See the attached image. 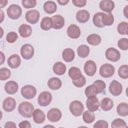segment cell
<instances>
[{
	"label": "cell",
	"instance_id": "cell-10",
	"mask_svg": "<svg viewBox=\"0 0 128 128\" xmlns=\"http://www.w3.org/2000/svg\"><path fill=\"white\" fill-rule=\"evenodd\" d=\"M62 116L61 111L57 108L50 109L47 113V118L50 122H55L59 121Z\"/></svg>",
	"mask_w": 128,
	"mask_h": 128
},
{
	"label": "cell",
	"instance_id": "cell-20",
	"mask_svg": "<svg viewBox=\"0 0 128 128\" xmlns=\"http://www.w3.org/2000/svg\"><path fill=\"white\" fill-rule=\"evenodd\" d=\"M90 18L89 12L86 10H79L76 14V19L80 23L87 22Z\"/></svg>",
	"mask_w": 128,
	"mask_h": 128
},
{
	"label": "cell",
	"instance_id": "cell-14",
	"mask_svg": "<svg viewBox=\"0 0 128 128\" xmlns=\"http://www.w3.org/2000/svg\"><path fill=\"white\" fill-rule=\"evenodd\" d=\"M66 34L68 37L72 39L78 38L80 35V28L75 24H70L66 30Z\"/></svg>",
	"mask_w": 128,
	"mask_h": 128
},
{
	"label": "cell",
	"instance_id": "cell-40",
	"mask_svg": "<svg viewBox=\"0 0 128 128\" xmlns=\"http://www.w3.org/2000/svg\"><path fill=\"white\" fill-rule=\"evenodd\" d=\"M11 76L10 70L6 68H2L0 70V80H5L10 78Z\"/></svg>",
	"mask_w": 128,
	"mask_h": 128
},
{
	"label": "cell",
	"instance_id": "cell-48",
	"mask_svg": "<svg viewBox=\"0 0 128 128\" xmlns=\"http://www.w3.org/2000/svg\"><path fill=\"white\" fill-rule=\"evenodd\" d=\"M18 127L20 128H30L31 124L28 121L24 120L18 124Z\"/></svg>",
	"mask_w": 128,
	"mask_h": 128
},
{
	"label": "cell",
	"instance_id": "cell-11",
	"mask_svg": "<svg viewBox=\"0 0 128 128\" xmlns=\"http://www.w3.org/2000/svg\"><path fill=\"white\" fill-rule=\"evenodd\" d=\"M86 106L89 110L93 112L98 109L100 102L96 96H93L88 98L86 101Z\"/></svg>",
	"mask_w": 128,
	"mask_h": 128
},
{
	"label": "cell",
	"instance_id": "cell-46",
	"mask_svg": "<svg viewBox=\"0 0 128 128\" xmlns=\"http://www.w3.org/2000/svg\"><path fill=\"white\" fill-rule=\"evenodd\" d=\"M108 126V124L106 120H100L97 121L94 125V128H107Z\"/></svg>",
	"mask_w": 128,
	"mask_h": 128
},
{
	"label": "cell",
	"instance_id": "cell-16",
	"mask_svg": "<svg viewBox=\"0 0 128 128\" xmlns=\"http://www.w3.org/2000/svg\"><path fill=\"white\" fill-rule=\"evenodd\" d=\"M99 7L103 12L110 13L114 8V3L112 0H103L100 2Z\"/></svg>",
	"mask_w": 128,
	"mask_h": 128
},
{
	"label": "cell",
	"instance_id": "cell-19",
	"mask_svg": "<svg viewBox=\"0 0 128 128\" xmlns=\"http://www.w3.org/2000/svg\"><path fill=\"white\" fill-rule=\"evenodd\" d=\"M18 90V84L15 81H8L6 82L4 85V90L6 92L9 94H16Z\"/></svg>",
	"mask_w": 128,
	"mask_h": 128
},
{
	"label": "cell",
	"instance_id": "cell-27",
	"mask_svg": "<svg viewBox=\"0 0 128 128\" xmlns=\"http://www.w3.org/2000/svg\"><path fill=\"white\" fill-rule=\"evenodd\" d=\"M100 105L103 110L108 111L113 108L114 102L109 98H104L102 100Z\"/></svg>",
	"mask_w": 128,
	"mask_h": 128
},
{
	"label": "cell",
	"instance_id": "cell-47",
	"mask_svg": "<svg viewBox=\"0 0 128 128\" xmlns=\"http://www.w3.org/2000/svg\"><path fill=\"white\" fill-rule=\"evenodd\" d=\"M74 5L76 7L82 8L86 6V0H72Z\"/></svg>",
	"mask_w": 128,
	"mask_h": 128
},
{
	"label": "cell",
	"instance_id": "cell-31",
	"mask_svg": "<svg viewBox=\"0 0 128 128\" xmlns=\"http://www.w3.org/2000/svg\"><path fill=\"white\" fill-rule=\"evenodd\" d=\"M68 74L72 80L78 79L82 74L80 70L78 68L75 66H72L69 69Z\"/></svg>",
	"mask_w": 128,
	"mask_h": 128
},
{
	"label": "cell",
	"instance_id": "cell-23",
	"mask_svg": "<svg viewBox=\"0 0 128 128\" xmlns=\"http://www.w3.org/2000/svg\"><path fill=\"white\" fill-rule=\"evenodd\" d=\"M52 70L55 74L61 76L65 74L66 70V67L63 62H58L54 64Z\"/></svg>",
	"mask_w": 128,
	"mask_h": 128
},
{
	"label": "cell",
	"instance_id": "cell-3",
	"mask_svg": "<svg viewBox=\"0 0 128 128\" xmlns=\"http://www.w3.org/2000/svg\"><path fill=\"white\" fill-rule=\"evenodd\" d=\"M70 112L75 116H81L84 110V106L82 102L79 100H74L72 102L69 106Z\"/></svg>",
	"mask_w": 128,
	"mask_h": 128
},
{
	"label": "cell",
	"instance_id": "cell-5",
	"mask_svg": "<svg viewBox=\"0 0 128 128\" xmlns=\"http://www.w3.org/2000/svg\"><path fill=\"white\" fill-rule=\"evenodd\" d=\"M114 67L110 64H104L100 68V74L104 78L112 77L114 74Z\"/></svg>",
	"mask_w": 128,
	"mask_h": 128
},
{
	"label": "cell",
	"instance_id": "cell-7",
	"mask_svg": "<svg viewBox=\"0 0 128 128\" xmlns=\"http://www.w3.org/2000/svg\"><path fill=\"white\" fill-rule=\"evenodd\" d=\"M52 100V94L47 91L42 92L40 93L38 98V104L42 106H48L51 102Z\"/></svg>",
	"mask_w": 128,
	"mask_h": 128
},
{
	"label": "cell",
	"instance_id": "cell-37",
	"mask_svg": "<svg viewBox=\"0 0 128 128\" xmlns=\"http://www.w3.org/2000/svg\"><path fill=\"white\" fill-rule=\"evenodd\" d=\"M118 74L122 78L127 79L128 78V66L127 64L122 65L118 70Z\"/></svg>",
	"mask_w": 128,
	"mask_h": 128
},
{
	"label": "cell",
	"instance_id": "cell-8",
	"mask_svg": "<svg viewBox=\"0 0 128 128\" xmlns=\"http://www.w3.org/2000/svg\"><path fill=\"white\" fill-rule=\"evenodd\" d=\"M105 55L107 60L112 62H118L120 58V52L114 48H108L106 51Z\"/></svg>",
	"mask_w": 128,
	"mask_h": 128
},
{
	"label": "cell",
	"instance_id": "cell-34",
	"mask_svg": "<svg viewBox=\"0 0 128 128\" xmlns=\"http://www.w3.org/2000/svg\"><path fill=\"white\" fill-rule=\"evenodd\" d=\"M95 114L93 112L87 110L84 112L82 115V119L84 122L86 124L93 122L95 120Z\"/></svg>",
	"mask_w": 128,
	"mask_h": 128
},
{
	"label": "cell",
	"instance_id": "cell-44",
	"mask_svg": "<svg viewBox=\"0 0 128 128\" xmlns=\"http://www.w3.org/2000/svg\"><path fill=\"white\" fill-rule=\"evenodd\" d=\"M22 4L25 8H30L36 6V1L35 0H24L22 1Z\"/></svg>",
	"mask_w": 128,
	"mask_h": 128
},
{
	"label": "cell",
	"instance_id": "cell-52",
	"mask_svg": "<svg viewBox=\"0 0 128 128\" xmlns=\"http://www.w3.org/2000/svg\"><path fill=\"white\" fill-rule=\"evenodd\" d=\"M0 58H1L0 64H2L5 61V56L2 52H0Z\"/></svg>",
	"mask_w": 128,
	"mask_h": 128
},
{
	"label": "cell",
	"instance_id": "cell-9",
	"mask_svg": "<svg viewBox=\"0 0 128 128\" xmlns=\"http://www.w3.org/2000/svg\"><path fill=\"white\" fill-rule=\"evenodd\" d=\"M108 90L112 95L114 96H118L122 92V86L118 81L113 80L110 84Z\"/></svg>",
	"mask_w": 128,
	"mask_h": 128
},
{
	"label": "cell",
	"instance_id": "cell-36",
	"mask_svg": "<svg viewBox=\"0 0 128 128\" xmlns=\"http://www.w3.org/2000/svg\"><path fill=\"white\" fill-rule=\"evenodd\" d=\"M117 30L120 34H128V24L126 22H120L117 27Z\"/></svg>",
	"mask_w": 128,
	"mask_h": 128
},
{
	"label": "cell",
	"instance_id": "cell-17",
	"mask_svg": "<svg viewBox=\"0 0 128 128\" xmlns=\"http://www.w3.org/2000/svg\"><path fill=\"white\" fill-rule=\"evenodd\" d=\"M7 63L10 68L12 69L16 68L20 66L21 63L20 56L16 54H12L8 58Z\"/></svg>",
	"mask_w": 128,
	"mask_h": 128
},
{
	"label": "cell",
	"instance_id": "cell-24",
	"mask_svg": "<svg viewBox=\"0 0 128 128\" xmlns=\"http://www.w3.org/2000/svg\"><path fill=\"white\" fill-rule=\"evenodd\" d=\"M74 52L70 48H65L62 52V59L67 62H72L74 60Z\"/></svg>",
	"mask_w": 128,
	"mask_h": 128
},
{
	"label": "cell",
	"instance_id": "cell-45",
	"mask_svg": "<svg viewBox=\"0 0 128 128\" xmlns=\"http://www.w3.org/2000/svg\"><path fill=\"white\" fill-rule=\"evenodd\" d=\"M18 38L17 34L14 32H9L6 36V41L9 43L14 42Z\"/></svg>",
	"mask_w": 128,
	"mask_h": 128
},
{
	"label": "cell",
	"instance_id": "cell-49",
	"mask_svg": "<svg viewBox=\"0 0 128 128\" xmlns=\"http://www.w3.org/2000/svg\"><path fill=\"white\" fill-rule=\"evenodd\" d=\"M4 127L6 128H16V126L15 123L12 122H8L5 124Z\"/></svg>",
	"mask_w": 128,
	"mask_h": 128
},
{
	"label": "cell",
	"instance_id": "cell-15",
	"mask_svg": "<svg viewBox=\"0 0 128 128\" xmlns=\"http://www.w3.org/2000/svg\"><path fill=\"white\" fill-rule=\"evenodd\" d=\"M16 106V101L12 97L6 98L2 103V108L4 110L7 112H10L14 110Z\"/></svg>",
	"mask_w": 128,
	"mask_h": 128
},
{
	"label": "cell",
	"instance_id": "cell-33",
	"mask_svg": "<svg viewBox=\"0 0 128 128\" xmlns=\"http://www.w3.org/2000/svg\"><path fill=\"white\" fill-rule=\"evenodd\" d=\"M102 24L104 26H111L114 22V17L111 13L105 14L102 12Z\"/></svg>",
	"mask_w": 128,
	"mask_h": 128
},
{
	"label": "cell",
	"instance_id": "cell-32",
	"mask_svg": "<svg viewBox=\"0 0 128 128\" xmlns=\"http://www.w3.org/2000/svg\"><path fill=\"white\" fill-rule=\"evenodd\" d=\"M90 51V50L89 47L86 44L80 45L77 49L78 54L82 58L87 57L89 54Z\"/></svg>",
	"mask_w": 128,
	"mask_h": 128
},
{
	"label": "cell",
	"instance_id": "cell-29",
	"mask_svg": "<svg viewBox=\"0 0 128 128\" xmlns=\"http://www.w3.org/2000/svg\"><path fill=\"white\" fill-rule=\"evenodd\" d=\"M40 28L44 30H48L52 28V21L50 17H44L42 18L40 22Z\"/></svg>",
	"mask_w": 128,
	"mask_h": 128
},
{
	"label": "cell",
	"instance_id": "cell-41",
	"mask_svg": "<svg viewBox=\"0 0 128 128\" xmlns=\"http://www.w3.org/2000/svg\"><path fill=\"white\" fill-rule=\"evenodd\" d=\"M92 84H94V86H96L98 94H100L102 92L106 87V83L102 80H96Z\"/></svg>",
	"mask_w": 128,
	"mask_h": 128
},
{
	"label": "cell",
	"instance_id": "cell-43",
	"mask_svg": "<svg viewBox=\"0 0 128 128\" xmlns=\"http://www.w3.org/2000/svg\"><path fill=\"white\" fill-rule=\"evenodd\" d=\"M118 46L122 50H126L128 49V40L126 38H122L118 42Z\"/></svg>",
	"mask_w": 128,
	"mask_h": 128
},
{
	"label": "cell",
	"instance_id": "cell-30",
	"mask_svg": "<svg viewBox=\"0 0 128 128\" xmlns=\"http://www.w3.org/2000/svg\"><path fill=\"white\" fill-rule=\"evenodd\" d=\"M116 112L121 116H126L128 115V104L126 102H121L116 108Z\"/></svg>",
	"mask_w": 128,
	"mask_h": 128
},
{
	"label": "cell",
	"instance_id": "cell-2",
	"mask_svg": "<svg viewBox=\"0 0 128 128\" xmlns=\"http://www.w3.org/2000/svg\"><path fill=\"white\" fill-rule=\"evenodd\" d=\"M8 16L11 19L16 20L20 18L22 14V10L18 4H12L9 6L6 10Z\"/></svg>",
	"mask_w": 128,
	"mask_h": 128
},
{
	"label": "cell",
	"instance_id": "cell-54",
	"mask_svg": "<svg viewBox=\"0 0 128 128\" xmlns=\"http://www.w3.org/2000/svg\"><path fill=\"white\" fill-rule=\"evenodd\" d=\"M0 12H1V16H2V18H1V21H0V22H2V20H3V18H2V17H4V16H3L2 14H3V12L2 10H0Z\"/></svg>",
	"mask_w": 128,
	"mask_h": 128
},
{
	"label": "cell",
	"instance_id": "cell-25",
	"mask_svg": "<svg viewBox=\"0 0 128 128\" xmlns=\"http://www.w3.org/2000/svg\"><path fill=\"white\" fill-rule=\"evenodd\" d=\"M62 85L61 80L56 77L50 78L48 82V88L52 90H58Z\"/></svg>",
	"mask_w": 128,
	"mask_h": 128
},
{
	"label": "cell",
	"instance_id": "cell-28",
	"mask_svg": "<svg viewBox=\"0 0 128 128\" xmlns=\"http://www.w3.org/2000/svg\"><path fill=\"white\" fill-rule=\"evenodd\" d=\"M86 41L90 44L96 46L100 44L102 41V38L98 34H90L87 37Z\"/></svg>",
	"mask_w": 128,
	"mask_h": 128
},
{
	"label": "cell",
	"instance_id": "cell-12",
	"mask_svg": "<svg viewBox=\"0 0 128 128\" xmlns=\"http://www.w3.org/2000/svg\"><path fill=\"white\" fill-rule=\"evenodd\" d=\"M26 21L31 24H35L37 23L40 18V12L36 10H30L26 12L25 15Z\"/></svg>",
	"mask_w": 128,
	"mask_h": 128
},
{
	"label": "cell",
	"instance_id": "cell-42",
	"mask_svg": "<svg viewBox=\"0 0 128 128\" xmlns=\"http://www.w3.org/2000/svg\"><path fill=\"white\" fill-rule=\"evenodd\" d=\"M72 82L75 86L77 88H82L85 85L86 83V78L82 74L78 79L72 80Z\"/></svg>",
	"mask_w": 128,
	"mask_h": 128
},
{
	"label": "cell",
	"instance_id": "cell-26",
	"mask_svg": "<svg viewBox=\"0 0 128 128\" xmlns=\"http://www.w3.org/2000/svg\"><path fill=\"white\" fill-rule=\"evenodd\" d=\"M44 11L48 14H52L56 10L57 6L54 1L48 0L44 2L43 6Z\"/></svg>",
	"mask_w": 128,
	"mask_h": 128
},
{
	"label": "cell",
	"instance_id": "cell-38",
	"mask_svg": "<svg viewBox=\"0 0 128 128\" xmlns=\"http://www.w3.org/2000/svg\"><path fill=\"white\" fill-rule=\"evenodd\" d=\"M84 93L87 98L93 96H96V94H98L97 90L94 85L93 84L87 86L86 88Z\"/></svg>",
	"mask_w": 128,
	"mask_h": 128
},
{
	"label": "cell",
	"instance_id": "cell-1",
	"mask_svg": "<svg viewBox=\"0 0 128 128\" xmlns=\"http://www.w3.org/2000/svg\"><path fill=\"white\" fill-rule=\"evenodd\" d=\"M18 110L22 116L26 118H30L32 116L34 106L30 102H23L19 104Z\"/></svg>",
	"mask_w": 128,
	"mask_h": 128
},
{
	"label": "cell",
	"instance_id": "cell-4",
	"mask_svg": "<svg viewBox=\"0 0 128 128\" xmlns=\"http://www.w3.org/2000/svg\"><path fill=\"white\" fill-rule=\"evenodd\" d=\"M22 96L27 100L33 98L36 94V88L32 85L28 84L23 86L20 90Z\"/></svg>",
	"mask_w": 128,
	"mask_h": 128
},
{
	"label": "cell",
	"instance_id": "cell-51",
	"mask_svg": "<svg viewBox=\"0 0 128 128\" xmlns=\"http://www.w3.org/2000/svg\"><path fill=\"white\" fill-rule=\"evenodd\" d=\"M8 0H0V8H2L4 6H6V5L7 4V3H8Z\"/></svg>",
	"mask_w": 128,
	"mask_h": 128
},
{
	"label": "cell",
	"instance_id": "cell-13",
	"mask_svg": "<svg viewBox=\"0 0 128 128\" xmlns=\"http://www.w3.org/2000/svg\"><path fill=\"white\" fill-rule=\"evenodd\" d=\"M84 69V72L87 76H92L96 71V65L93 60H88L86 62Z\"/></svg>",
	"mask_w": 128,
	"mask_h": 128
},
{
	"label": "cell",
	"instance_id": "cell-50",
	"mask_svg": "<svg viewBox=\"0 0 128 128\" xmlns=\"http://www.w3.org/2000/svg\"><path fill=\"white\" fill-rule=\"evenodd\" d=\"M57 2L60 5L65 6L69 2V0H57Z\"/></svg>",
	"mask_w": 128,
	"mask_h": 128
},
{
	"label": "cell",
	"instance_id": "cell-39",
	"mask_svg": "<svg viewBox=\"0 0 128 128\" xmlns=\"http://www.w3.org/2000/svg\"><path fill=\"white\" fill-rule=\"evenodd\" d=\"M128 126L126 122L121 118L114 119L111 124V127L112 128H126Z\"/></svg>",
	"mask_w": 128,
	"mask_h": 128
},
{
	"label": "cell",
	"instance_id": "cell-21",
	"mask_svg": "<svg viewBox=\"0 0 128 128\" xmlns=\"http://www.w3.org/2000/svg\"><path fill=\"white\" fill-rule=\"evenodd\" d=\"M32 118L34 122L37 124H40L45 121L46 116L44 113L40 109L34 110Z\"/></svg>",
	"mask_w": 128,
	"mask_h": 128
},
{
	"label": "cell",
	"instance_id": "cell-35",
	"mask_svg": "<svg viewBox=\"0 0 128 128\" xmlns=\"http://www.w3.org/2000/svg\"><path fill=\"white\" fill-rule=\"evenodd\" d=\"M102 12H98L95 14L92 18V22L94 25L99 28H102L104 26L102 22Z\"/></svg>",
	"mask_w": 128,
	"mask_h": 128
},
{
	"label": "cell",
	"instance_id": "cell-53",
	"mask_svg": "<svg viewBox=\"0 0 128 128\" xmlns=\"http://www.w3.org/2000/svg\"><path fill=\"white\" fill-rule=\"evenodd\" d=\"M128 6H126L124 9V14L126 18H128Z\"/></svg>",
	"mask_w": 128,
	"mask_h": 128
},
{
	"label": "cell",
	"instance_id": "cell-18",
	"mask_svg": "<svg viewBox=\"0 0 128 128\" xmlns=\"http://www.w3.org/2000/svg\"><path fill=\"white\" fill-rule=\"evenodd\" d=\"M52 28L56 30L62 28L64 25V17L60 14H56L52 18Z\"/></svg>",
	"mask_w": 128,
	"mask_h": 128
},
{
	"label": "cell",
	"instance_id": "cell-22",
	"mask_svg": "<svg viewBox=\"0 0 128 128\" xmlns=\"http://www.w3.org/2000/svg\"><path fill=\"white\" fill-rule=\"evenodd\" d=\"M18 32L22 38H28L30 36L32 32L31 26L26 24H22L18 28Z\"/></svg>",
	"mask_w": 128,
	"mask_h": 128
},
{
	"label": "cell",
	"instance_id": "cell-6",
	"mask_svg": "<svg viewBox=\"0 0 128 128\" xmlns=\"http://www.w3.org/2000/svg\"><path fill=\"white\" fill-rule=\"evenodd\" d=\"M34 48L33 46L28 44H26L20 48V54L22 58L25 60L32 58L34 54Z\"/></svg>",
	"mask_w": 128,
	"mask_h": 128
}]
</instances>
